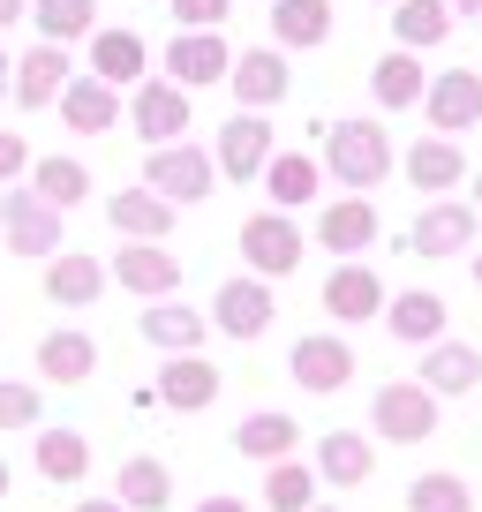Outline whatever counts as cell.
Segmentation results:
<instances>
[{
    "label": "cell",
    "mask_w": 482,
    "mask_h": 512,
    "mask_svg": "<svg viewBox=\"0 0 482 512\" xmlns=\"http://www.w3.org/2000/svg\"><path fill=\"white\" fill-rule=\"evenodd\" d=\"M324 166H332V181H347L354 196H370L377 181L392 174V136L377 121H339V128H324Z\"/></svg>",
    "instance_id": "1"
},
{
    "label": "cell",
    "mask_w": 482,
    "mask_h": 512,
    "mask_svg": "<svg viewBox=\"0 0 482 512\" xmlns=\"http://www.w3.org/2000/svg\"><path fill=\"white\" fill-rule=\"evenodd\" d=\"M211 181H219V166H211V151H196V144H151V159H144V189L166 196L174 211L204 204Z\"/></svg>",
    "instance_id": "2"
},
{
    "label": "cell",
    "mask_w": 482,
    "mask_h": 512,
    "mask_svg": "<svg viewBox=\"0 0 482 512\" xmlns=\"http://www.w3.org/2000/svg\"><path fill=\"white\" fill-rule=\"evenodd\" d=\"M241 256H249L257 279L302 272V226H294L287 211H257V219H241Z\"/></svg>",
    "instance_id": "3"
},
{
    "label": "cell",
    "mask_w": 482,
    "mask_h": 512,
    "mask_svg": "<svg viewBox=\"0 0 482 512\" xmlns=\"http://www.w3.org/2000/svg\"><path fill=\"white\" fill-rule=\"evenodd\" d=\"M0 234L16 256H53L61 249V211L38 189H0Z\"/></svg>",
    "instance_id": "4"
},
{
    "label": "cell",
    "mask_w": 482,
    "mask_h": 512,
    "mask_svg": "<svg viewBox=\"0 0 482 512\" xmlns=\"http://www.w3.org/2000/svg\"><path fill=\"white\" fill-rule=\"evenodd\" d=\"M377 437H385V445H422V437H437V400L415 377L377 384Z\"/></svg>",
    "instance_id": "5"
},
{
    "label": "cell",
    "mask_w": 482,
    "mask_h": 512,
    "mask_svg": "<svg viewBox=\"0 0 482 512\" xmlns=\"http://www.w3.org/2000/svg\"><path fill=\"white\" fill-rule=\"evenodd\" d=\"M287 369H294V384H302V392H339V384L354 377V347H347L339 332H309V339H294Z\"/></svg>",
    "instance_id": "6"
},
{
    "label": "cell",
    "mask_w": 482,
    "mask_h": 512,
    "mask_svg": "<svg viewBox=\"0 0 482 512\" xmlns=\"http://www.w3.org/2000/svg\"><path fill=\"white\" fill-rule=\"evenodd\" d=\"M204 324H219V332L241 339V347H249V339H264V332H272V294H264V279H226Z\"/></svg>",
    "instance_id": "7"
},
{
    "label": "cell",
    "mask_w": 482,
    "mask_h": 512,
    "mask_svg": "<svg viewBox=\"0 0 482 512\" xmlns=\"http://www.w3.org/2000/svg\"><path fill=\"white\" fill-rule=\"evenodd\" d=\"M264 159H272V121L264 113H234V121L219 128V151H211V166L234 181H257Z\"/></svg>",
    "instance_id": "8"
},
{
    "label": "cell",
    "mask_w": 482,
    "mask_h": 512,
    "mask_svg": "<svg viewBox=\"0 0 482 512\" xmlns=\"http://www.w3.org/2000/svg\"><path fill=\"white\" fill-rule=\"evenodd\" d=\"M422 106H430L437 136H460V128L482 121V76H475V68H445V76L422 91Z\"/></svg>",
    "instance_id": "9"
},
{
    "label": "cell",
    "mask_w": 482,
    "mask_h": 512,
    "mask_svg": "<svg viewBox=\"0 0 482 512\" xmlns=\"http://www.w3.org/2000/svg\"><path fill=\"white\" fill-rule=\"evenodd\" d=\"M129 121H136L144 144H181V136H189V91H181V83H136Z\"/></svg>",
    "instance_id": "10"
},
{
    "label": "cell",
    "mask_w": 482,
    "mask_h": 512,
    "mask_svg": "<svg viewBox=\"0 0 482 512\" xmlns=\"http://www.w3.org/2000/svg\"><path fill=\"white\" fill-rule=\"evenodd\" d=\"M113 279H121V294H174L181 287V256L166 249V241H129V249L113 256Z\"/></svg>",
    "instance_id": "11"
},
{
    "label": "cell",
    "mask_w": 482,
    "mask_h": 512,
    "mask_svg": "<svg viewBox=\"0 0 482 512\" xmlns=\"http://www.w3.org/2000/svg\"><path fill=\"white\" fill-rule=\"evenodd\" d=\"M226 38L219 31H174V46H166V76L181 83V91H204V83H226Z\"/></svg>",
    "instance_id": "12"
},
{
    "label": "cell",
    "mask_w": 482,
    "mask_h": 512,
    "mask_svg": "<svg viewBox=\"0 0 482 512\" xmlns=\"http://www.w3.org/2000/svg\"><path fill=\"white\" fill-rule=\"evenodd\" d=\"M422 392L430 400H460V392H475L482 384V347H460V339H430V354H422Z\"/></svg>",
    "instance_id": "13"
},
{
    "label": "cell",
    "mask_w": 482,
    "mask_h": 512,
    "mask_svg": "<svg viewBox=\"0 0 482 512\" xmlns=\"http://www.w3.org/2000/svg\"><path fill=\"white\" fill-rule=\"evenodd\" d=\"M370 475H377V445L362 430H324L317 437V482H332V490H362Z\"/></svg>",
    "instance_id": "14"
},
{
    "label": "cell",
    "mask_w": 482,
    "mask_h": 512,
    "mask_svg": "<svg viewBox=\"0 0 482 512\" xmlns=\"http://www.w3.org/2000/svg\"><path fill=\"white\" fill-rule=\"evenodd\" d=\"M385 309V279L362 264V256H347L332 279H324V317H339V324H362V317H377Z\"/></svg>",
    "instance_id": "15"
},
{
    "label": "cell",
    "mask_w": 482,
    "mask_h": 512,
    "mask_svg": "<svg viewBox=\"0 0 482 512\" xmlns=\"http://www.w3.org/2000/svg\"><path fill=\"white\" fill-rule=\"evenodd\" d=\"M219 369L204 362V354H166V369H159V400L174 407V415H204L211 400H219Z\"/></svg>",
    "instance_id": "16"
},
{
    "label": "cell",
    "mask_w": 482,
    "mask_h": 512,
    "mask_svg": "<svg viewBox=\"0 0 482 512\" xmlns=\"http://www.w3.org/2000/svg\"><path fill=\"white\" fill-rule=\"evenodd\" d=\"M226 83H234L241 113H264V106H279V98H287V53H272V46L241 53V61H226Z\"/></svg>",
    "instance_id": "17"
},
{
    "label": "cell",
    "mask_w": 482,
    "mask_h": 512,
    "mask_svg": "<svg viewBox=\"0 0 482 512\" xmlns=\"http://www.w3.org/2000/svg\"><path fill=\"white\" fill-rule=\"evenodd\" d=\"M46 302H61V309H91L98 294H106V264L98 256H83V249H61V256H46Z\"/></svg>",
    "instance_id": "18"
},
{
    "label": "cell",
    "mask_w": 482,
    "mask_h": 512,
    "mask_svg": "<svg viewBox=\"0 0 482 512\" xmlns=\"http://www.w3.org/2000/svg\"><path fill=\"white\" fill-rule=\"evenodd\" d=\"M61 83H68V46H31L23 53L16 68H8V98H16V106H53V98H61Z\"/></svg>",
    "instance_id": "19"
},
{
    "label": "cell",
    "mask_w": 482,
    "mask_h": 512,
    "mask_svg": "<svg viewBox=\"0 0 482 512\" xmlns=\"http://www.w3.org/2000/svg\"><path fill=\"white\" fill-rule=\"evenodd\" d=\"M317 241L332 256H362L377 241V204H370V196H339V204H324L317 211Z\"/></svg>",
    "instance_id": "20"
},
{
    "label": "cell",
    "mask_w": 482,
    "mask_h": 512,
    "mask_svg": "<svg viewBox=\"0 0 482 512\" xmlns=\"http://www.w3.org/2000/svg\"><path fill=\"white\" fill-rule=\"evenodd\" d=\"M377 317H385L392 339H407V347H430V339H445V302H437L430 287L385 294V309H377Z\"/></svg>",
    "instance_id": "21"
},
{
    "label": "cell",
    "mask_w": 482,
    "mask_h": 512,
    "mask_svg": "<svg viewBox=\"0 0 482 512\" xmlns=\"http://www.w3.org/2000/svg\"><path fill=\"white\" fill-rule=\"evenodd\" d=\"M400 166H407V181H415V196H445V189H460V181H467V159H460L452 136H422Z\"/></svg>",
    "instance_id": "22"
},
{
    "label": "cell",
    "mask_w": 482,
    "mask_h": 512,
    "mask_svg": "<svg viewBox=\"0 0 482 512\" xmlns=\"http://www.w3.org/2000/svg\"><path fill=\"white\" fill-rule=\"evenodd\" d=\"M467 241H475V204H430L415 219V234H407V249L415 256H460Z\"/></svg>",
    "instance_id": "23"
},
{
    "label": "cell",
    "mask_w": 482,
    "mask_h": 512,
    "mask_svg": "<svg viewBox=\"0 0 482 512\" xmlns=\"http://www.w3.org/2000/svg\"><path fill=\"white\" fill-rule=\"evenodd\" d=\"M61 121L83 128V136H106V128L121 121V91H113V83H98V76L61 83Z\"/></svg>",
    "instance_id": "24"
},
{
    "label": "cell",
    "mask_w": 482,
    "mask_h": 512,
    "mask_svg": "<svg viewBox=\"0 0 482 512\" xmlns=\"http://www.w3.org/2000/svg\"><path fill=\"white\" fill-rule=\"evenodd\" d=\"M144 61H151V46L136 31H91V76L98 83H144Z\"/></svg>",
    "instance_id": "25"
},
{
    "label": "cell",
    "mask_w": 482,
    "mask_h": 512,
    "mask_svg": "<svg viewBox=\"0 0 482 512\" xmlns=\"http://www.w3.org/2000/svg\"><path fill=\"white\" fill-rule=\"evenodd\" d=\"M106 219H113V234H129V241H166L174 204L151 189H121V196H106Z\"/></svg>",
    "instance_id": "26"
},
{
    "label": "cell",
    "mask_w": 482,
    "mask_h": 512,
    "mask_svg": "<svg viewBox=\"0 0 482 512\" xmlns=\"http://www.w3.org/2000/svg\"><path fill=\"white\" fill-rule=\"evenodd\" d=\"M204 332H211V324L196 317L189 302H166V294H159V302L144 309V339L159 354H196V347H204Z\"/></svg>",
    "instance_id": "27"
},
{
    "label": "cell",
    "mask_w": 482,
    "mask_h": 512,
    "mask_svg": "<svg viewBox=\"0 0 482 512\" xmlns=\"http://www.w3.org/2000/svg\"><path fill=\"white\" fill-rule=\"evenodd\" d=\"M113 505H121V512H166V505H174V475H166V460H129L121 475H113Z\"/></svg>",
    "instance_id": "28"
},
{
    "label": "cell",
    "mask_w": 482,
    "mask_h": 512,
    "mask_svg": "<svg viewBox=\"0 0 482 512\" xmlns=\"http://www.w3.org/2000/svg\"><path fill=\"white\" fill-rule=\"evenodd\" d=\"M294 445H302V422H294V415H249L234 430V452H241V460H264V467L294 460Z\"/></svg>",
    "instance_id": "29"
},
{
    "label": "cell",
    "mask_w": 482,
    "mask_h": 512,
    "mask_svg": "<svg viewBox=\"0 0 482 512\" xmlns=\"http://www.w3.org/2000/svg\"><path fill=\"white\" fill-rule=\"evenodd\" d=\"M264 189H272V204L279 211H294V204H309V196H317V159H309V151H272V159H264Z\"/></svg>",
    "instance_id": "30"
},
{
    "label": "cell",
    "mask_w": 482,
    "mask_h": 512,
    "mask_svg": "<svg viewBox=\"0 0 482 512\" xmlns=\"http://www.w3.org/2000/svg\"><path fill=\"white\" fill-rule=\"evenodd\" d=\"M91 369H98L91 332H46V339H38V377H53V384H83Z\"/></svg>",
    "instance_id": "31"
},
{
    "label": "cell",
    "mask_w": 482,
    "mask_h": 512,
    "mask_svg": "<svg viewBox=\"0 0 482 512\" xmlns=\"http://www.w3.org/2000/svg\"><path fill=\"white\" fill-rule=\"evenodd\" d=\"M445 31H452V8H445V0H392V38H400V53L445 46Z\"/></svg>",
    "instance_id": "32"
},
{
    "label": "cell",
    "mask_w": 482,
    "mask_h": 512,
    "mask_svg": "<svg viewBox=\"0 0 482 512\" xmlns=\"http://www.w3.org/2000/svg\"><path fill=\"white\" fill-rule=\"evenodd\" d=\"M272 38L294 46V53L324 46V38H332V0H279L272 8Z\"/></svg>",
    "instance_id": "33"
},
{
    "label": "cell",
    "mask_w": 482,
    "mask_h": 512,
    "mask_svg": "<svg viewBox=\"0 0 482 512\" xmlns=\"http://www.w3.org/2000/svg\"><path fill=\"white\" fill-rule=\"evenodd\" d=\"M23 16L38 23L46 46H68V38H91L98 31V0H31Z\"/></svg>",
    "instance_id": "34"
},
{
    "label": "cell",
    "mask_w": 482,
    "mask_h": 512,
    "mask_svg": "<svg viewBox=\"0 0 482 512\" xmlns=\"http://www.w3.org/2000/svg\"><path fill=\"white\" fill-rule=\"evenodd\" d=\"M38 475L61 490V482H83L91 475V437L83 430H46L38 437Z\"/></svg>",
    "instance_id": "35"
},
{
    "label": "cell",
    "mask_w": 482,
    "mask_h": 512,
    "mask_svg": "<svg viewBox=\"0 0 482 512\" xmlns=\"http://www.w3.org/2000/svg\"><path fill=\"white\" fill-rule=\"evenodd\" d=\"M31 189L46 196L53 211H76L83 196H91V174H83V159H61V151H53V159H31Z\"/></svg>",
    "instance_id": "36"
},
{
    "label": "cell",
    "mask_w": 482,
    "mask_h": 512,
    "mask_svg": "<svg viewBox=\"0 0 482 512\" xmlns=\"http://www.w3.org/2000/svg\"><path fill=\"white\" fill-rule=\"evenodd\" d=\"M264 505H272V512H309V505H317V467L272 460V467H264Z\"/></svg>",
    "instance_id": "37"
},
{
    "label": "cell",
    "mask_w": 482,
    "mask_h": 512,
    "mask_svg": "<svg viewBox=\"0 0 482 512\" xmlns=\"http://www.w3.org/2000/svg\"><path fill=\"white\" fill-rule=\"evenodd\" d=\"M370 91H377V106H392V113L415 106L422 98V61L415 53H385V61L370 68Z\"/></svg>",
    "instance_id": "38"
},
{
    "label": "cell",
    "mask_w": 482,
    "mask_h": 512,
    "mask_svg": "<svg viewBox=\"0 0 482 512\" xmlns=\"http://www.w3.org/2000/svg\"><path fill=\"white\" fill-rule=\"evenodd\" d=\"M407 512H475L460 475H415L407 482Z\"/></svg>",
    "instance_id": "39"
},
{
    "label": "cell",
    "mask_w": 482,
    "mask_h": 512,
    "mask_svg": "<svg viewBox=\"0 0 482 512\" xmlns=\"http://www.w3.org/2000/svg\"><path fill=\"white\" fill-rule=\"evenodd\" d=\"M46 400H38V384H0V430H38Z\"/></svg>",
    "instance_id": "40"
},
{
    "label": "cell",
    "mask_w": 482,
    "mask_h": 512,
    "mask_svg": "<svg viewBox=\"0 0 482 512\" xmlns=\"http://www.w3.org/2000/svg\"><path fill=\"white\" fill-rule=\"evenodd\" d=\"M226 8H234V0H174V16L189 23V31H219Z\"/></svg>",
    "instance_id": "41"
},
{
    "label": "cell",
    "mask_w": 482,
    "mask_h": 512,
    "mask_svg": "<svg viewBox=\"0 0 482 512\" xmlns=\"http://www.w3.org/2000/svg\"><path fill=\"white\" fill-rule=\"evenodd\" d=\"M16 174H31V144L0 128V189H8V181H16Z\"/></svg>",
    "instance_id": "42"
},
{
    "label": "cell",
    "mask_w": 482,
    "mask_h": 512,
    "mask_svg": "<svg viewBox=\"0 0 482 512\" xmlns=\"http://www.w3.org/2000/svg\"><path fill=\"white\" fill-rule=\"evenodd\" d=\"M196 512H249V505H241V497H204Z\"/></svg>",
    "instance_id": "43"
},
{
    "label": "cell",
    "mask_w": 482,
    "mask_h": 512,
    "mask_svg": "<svg viewBox=\"0 0 482 512\" xmlns=\"http://www.w3.org/2000/svg\"><path fill=\"white\" fill-rule=\"evenodd\" d=\"M23 8H31V0H0V31H8V23H23Z\"/></svg>",
    "instance_id": "44"
},
{
    "label": "cell",
    "mask_w": 482,
    "mask_h": 512,
    "mask_svg": "<svg viewBox=\"0 0 482 512\" xmlns=\"http://www.w3.org/2000/svg\"><path fill=\"white\" fill-rule=\"evenodd\" d=\"M76 512H121V505H113V497H83Z\"/></svg>",
    "instance_id": "45"
},
{
    "label": "cell",
    "mask_w": 482,
    "mask_h": 512,
    "mask_svg": "<svg viewBox=\"0 0 482 512\" xmlns=\"http://www.w3.org/2000/svg\"><path fill=\"white\" fill-rule=\"evenodd\" d=\"M445 8H460V16H482V0H445Z\"/></svg>",
    "instance_id": "46"
},
{
    "label": "cell",
    "mask_w": 482,
    "mask_h": 512,
    "mask_svg": "<svg viewBox=\"0 0 482 512\" xmlns=\"http://www.w3.org/2000/svg\"><path fill=\"white\" fill-rule=\"evenodd\" d=\"M8 68H16V61H8V53H0V98H8Z\"/></svg>",
    "instance_id": "47"
},
{
    "label": "cell",
    "mask_w": 482,
    "mask_h": 512,
    "mask_svg": "<svg viewBox=\"0 0 482 512\" xmlns=\"http://www.w3.org/2000/svg\"><path fill=\"white\" fill-rule=\"evenodd\" d=\"M8 482H16V475H8V460H0V497H8Z\"/></svg>",
    "instance_id": "48"
},
{
    "label": "cell",
    "mask_w": 482,
    "mask_h": 512,
    "mask_svg": "<svg viewBox=\"0 0 482 512\" xmlns=\"http://www.w3.org/2000/svg\"><path fill=\"white\" fill-rule=\"evenodd\" d=\"M475 294H482V256H475Z\"/></svg>",
    "instance_id": "49"
},
{
    "label": "cell",
    "mask_w": 482,
    "mask_h": 512,
    "mask_svg": "<svg viewBox=\"0 0 482 512\" xmlns=\"http://www.w3.org/2000/svg\"><path fill=\"white\" fill-rule=\"evenodd\" d=\"M475 211H482V174H475Z\"/></svg>",
    "instance_id": "50"
},
{
    "label": "cell",
    "mask_w": 482,
    "mask_h": 512,
    "mask_svg": "<svg viewBox=\"0 0 482 512\" xmlns=\"http://www.w3.org/2000/svg\"><path fill=\"white\" fill-rule=\"evenodd\" d=\"M309 512H339V505H309Z\"/></svg>",
    "instance_id": "51"
}]
</instances>
